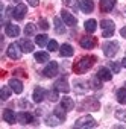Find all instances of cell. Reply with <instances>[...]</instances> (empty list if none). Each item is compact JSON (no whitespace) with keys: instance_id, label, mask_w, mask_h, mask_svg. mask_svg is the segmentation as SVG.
<instances>
[{"instance_id":"f1b7e54d","label":"cell","mask_w":126,"mask_h":129,"mask_svg":"<svg viewBox=\"0 0 126 129\" xmlns=\"http://www.w3.org/2000/svg\"><path fill=\"white\" fill-rule=\"evenodd\" d=\"M35 43H37L40 47H44V46L49 44V37L44 35V34H43V35H37V37H35Z\"/></svg>"},{"instance_id":"d6986e66","label":"cell","mask_w":126,"mask_h":129,"mask_svg":"<svg viewBox=\"0 0 126 129\" xmlns=\"http://www.w3.org/2000/svg\"><path fill=\"white\" fill-rule=\"evenodd\" d=\"M18 46L21 47V50H23L24 53H30V52L34 50V44H32V41H29L27 38H21V40L18 41Z\"/></svg>"},{"instance_id":"4316f807","label":"cell","mask_w":126,"mask_h":129,"mask_svg":"<svg viewBox=\"0 0 126 129\" xmlns=\"http://www.w3.org/2000/svg\"><path fill=\"white\" fill-rule=\"evenodd\" d=\"M115 97H117V102H118V103L126 105V88H120V90H117Z\"/></svg>"},{"instance_id":"603a6c76","label":"cell","mask_w":126,"mask_h":129,"mask_svg":"<svg viewBox=\"0 0 126 129\" xmlns=\"http://www.w3.org/2000/svg\"><path fill=\"white\" fill-rule=\"evenodd\" d=\"M61 106L64 108L66 111H72V109L75 108V102H73L72 97L66 96V97H62V99H61Z\"/></svg>"},{"instance_id":"8d00e7d4","label":"cell","mask_w":126,"mask_h":129,"mask_svg":"<svg viewBox=\"0 0 126 129\" xmlns=\"http://www.w3.org/2000/svg\"><path fill=\"white\" fill-rule=\"evenodd\" d=\"M47 47H49V50H50V52H55V50H58V49H59V44H58L55 40H52V41H49Z\"/></svg>"},{"instance_id":"e575fe53","label":"cell","mask_w":126,"mask_h":129,"mask_svg":"<svg viewBox=\"0 0 126 129\" xmlns=\"http://www.w3.org/2000/svg\"><path fill=\"white\" fill-rule=\"evenodd\" d=\"M115 118L120 121H126V109H117L115 111Z\"/></svg>"},{"instance_id":"4dcf8cb0","label":"cell","mask_w":126,"mask_h":129,"mask_svg":"<svg viewBox=\"0 0 126 129\" xmlns=\"http://www.w3.org/2000/svg\"><path fill=\"white\" fill-rule=\"evenodd\" d=\"M35 32H37V26H35L34 23H27L26 27H24V35L30 37V35H34Z\"/></svg>"},{"instance_id":"5bb4252c","label":"cell","mask_w":126,"mask_h":129,"mask_svg":"<svg viewBox=\"0 0 126 129\" xmlns=\"http://www.w3.org/2000/svg\"><path fill=\"white\" fill-rule=\"evenodd\" d=\"M82 106H84L85 109H88V111H97V109L100 108V103H99L97 99L90 97V99H87V100L82 103Z\"/></svg>"},{"instance_id":"44dd1931","label":"cell","mask_w":126,"mask_h":129,"mask_svg":"<svg viewBox=\"0 0 126 129\" xmlns=\"http://www.w3.org/2000/svg\"><path fill=\"white\" fill-rule=\"evenodd\" d=\"M115 6V0H100V11L102 12H109Z\"/></svg>"},{"instance_id":"ba28073f","label":"cell","mask_w":126,"mask_h":129,"mask_svg":"<svg viewBox=\"0 0 126 129\" xmlns=\"http://www.w3.org/2000/svg\"><path fill=\"white\" fill-rule=\"evenodd\" d=\"M79 44H81V47H82V49H87V50H90V49H94V47H96V44H97V40H96L94 37L85 35V37H82V38L79 40Z\"/></svg>"},{"instance_id":"ffe728a7","label":"cell","mask_w":126,"mask_h":129,"mask_svg":"<svg viewBox=\"0 0 126 129\" xmlns=\"http://www.w3.org/2000/svg\"><path fill=\"white\" fill-rule=\"evenodd\" d=\"M2 118H3L6 123L14 124V123H15V120H17V115H15V114H14V111H11V109H3Z\"/></svg>"},{"instance_id":"b9f144b4","label":"cell","mask_w":126,"mask_h":129,"mask_svg":"<svg viewBox=\"0 0 126 129\" xmlns=\"http://www.w3.org/2000/svg\"><path fill=\"white\" fill-rule=\"evenodd\" d=\"M120 35H121L123 38H126V26H124V27H123V29L120 30Z\"/></svg>"},{"instance_id":"cb8c5ba5","label":"cell","mask_w":126,"mask_h":129,"mask_svg":"<svg viewBox=\"0 0 126 129\" xmlns=\"http://www.w3.org/2000/svg\"><path fill=\"white\" fill-rule=\"evenodd\" d=\"M61 121H62V120H61L56 114H52V115H47V117H46V124H47V126H53V127H55V126H58Z\"/></svg>"},{"instance_id":"3957f363","label":"cell","mask_w":126,"mask_h":129,"mask_svg":"<svg viewBox=\"0 0 126 129\" xmlns=\"http://www.w3.org/2000/svg\"><path fill=\"white\" fill-rule=\"evenodd\" d=\"M102 49H103V55H105V56L112 58V56L117 55V52H118V49H120V44H118L117 41H106V43L102 46Z\"/></svg>"},{"instance_id":"d590c367","label":"cell","mask_w":126,"mask_h":129,"mask_svg":"<svg viewBox=\"0 0 126 129\" xmlns=\"http://www.w3.org/2000/svg\"><path fill=\"white\" fill-rule=\"evenodd\" d=\"M108 67L112 70V73H118V72H120V64H118V62H109Z\"/></svg>"},{"instance_id":"9a60e30c","label":"cell","mask_w":126,"mask_h":129,"mask_svg":"<svg viewBox=\"0 0 126 129\" xmlns=\"http://www.w3.org/2000/svg\"><path fill=\"white\" fill-rule=\"evenodd\" d=\"M79 8H81L82 12L90 14V12L94 11V2H93V0H81V2H79Z\"/></svg>"},{"instance_id":"74e56055","label":"cell","mask_w":126,"mask_h":129,"mask_svg":"<svg viewBox=\"0 0 126 129\" xmlns=\"http://www.w3.org/2000/svg\"><path fill=\"white\" fill-rule=\"evenodd\" d=\"M38 26H40L43 30H47V29H49V21H47V20H44V18H41V20H40V23H38Z\"/></svg>"},{"instance_id":"5b68a950","label":"cell","mask_w":126,"mask_h":129,"mask_svg":"<svg viewBox=\"0 0 126 129\" xmlns=\"http://www.w3.org/2000/svg\"><path fill=\"white\" fill-rule=\"evenodd\" d=\"M6 53H8V56H9L11 59L17 61V59H20V58H21L23 50H21V47L18 46V43H12V44H9V46H8Z\"/></svg>"},{"instance_id":"7a4b0ae2","label":"cell","mask_w":126,"mask_h":129,"mask_svg":"<svg viewBox=\"0 0 126 129\" xmlns=\"http://www.w3.org/2000/svg\"><path fill=\"white\" fill-rule=\"evenodd\" d=\"M96 126H97V123H96V120L91 115L79 117L75 121V127H78V129H88V127H96Z\"/></svg>"},{"instance_id":"1f68e13d","label":"cell","mask_w":126,"mask_h":129,"mask_svg":"<svg viewBox=\"0 0 126 129\" xmlns=\"http://www.w3.org/2000/svg\"><path fill=\"white\" fill-rule=\"evenodd\" d=\"M53 114H56L62 121H64V120H66V117H67V115H66V109L62 108V106H56V108L53 109Z\"/></svg>"},{"instance_id":"6da1fadb","label":"cell","mask_w":126,"mask_h":129,"mask_svg":"<svg viewBox=\"0 0 126 129\" xmlns=\"http://www.w3.org/2000/svg\"><path fill=\"white\" fill-rule=\"evenodd\" d=\"M97 61V58L94 55H87V56H82L78 62H75V66H73V70L79 75L88 72L93 66H94V62Z\"/></svg>"},{"instance_id":"e0dca14e","label":"cell","mask_w":126,"mask_h":129,"mask_svg":"<svg viewBox=\"0 0 126 129\" xmlns=\"http://www.w3.org/2000/svg\"><path fill=\"white\" fill-rule=\"evenodd\" d=\"M8 85L12 88V91H14L15 94H21V93H23V84H21V81H18V79L12 78V79H9Z\"/></svg>"},{"instance_id":"f35d334b","label":"cell","mask_w":126,"mask_h":129,"mask_svg":"<svg viewBox=\"0 0 126 129\" xmlns=\"http://www.w3.org/2000/svg\"><path fill=\"white\" fill-rule=\"evenodd\" d=\"M64 5H67V6H76V0H64Z\"/></svg>"},{"instance_id":"f546056e","label":"cell","mask_w":126,"mask_h":129,"mask_svg":"<svg viewBox=\"0 0 126 129\" xmlns=\"http://www.w3.org/2000/svg\"><path fill=\"white\" fill-rule=\"evenodd\" d=\"M35 61L37 62H49V53L47 52H37L35 53Z\"/></svg>"},{"instance_id":"277c9868","label":"cell","mask_w":126,"mask_h":129,"mask_svg":"<svg viewBox=\"0 0 126 129\" xmlns=\"http://www.w3.org/2000/svg\"><path fill=\"white\" fill-rule=\"evenodd\" d=\"M100 27H102V35L103 38H109L114 35L115 32V24L112 20H102L100 21Z\"/></svg>"},{"instance_id":"ab89813d","label":"cell","mask_w":126,"mask_h":129,"mask_svg":"<svg viewBox=\"0 0 126 129\" xmlns=\"http://www.w3.org/2000/svg\"><path fill=\"white\" fill-rule=\"evenodd\" d=\"M14 73H18V75H20V76H24V78H26V76H27V75H26V72H24V70H21V69H17V70H15V72H14Z\"/></svg>"},{"instance_id":"d4e9b609","label":"cell","mask_w":126,"mask_h":129,"mask_svg":"<svg viewBox=\"0 0 126 129\" xmlns=\"http://www.w3.org/2000/svg\"><path fill=\"white\" fill-rule=\"evenodd\" d=\"M96 29H97V21H96L94 18H90V20L85 21V30H87L88 34L96 32Z\"/></svg>"},{"instance_id":"83f0119b","label":"cell","mask_w":126,"mask_h":129,"mask_svg":"<svg viewBox=\"0 0 126 129\" xmlns=\"http://www.w3.org/2000/svg\"><path fill=\"white\" fill-rule=\"evenodd\" d=\"M53 23H55V32L56 34H64L66 32V27H64V24H62V21H61L59 17H55Z\"/></svg>"},{"instance_id":"7c38bea8","label":"cell","mask_w":126,"mask_h":129,"mask_svg":"<svg viewBox=\"0 0 126 129\" xmlns=\"http://www.w3.org/2000/svg\"><path fill=\"white\" fill-rule=\"evenodd\" d=\"M53 87H55V90H58L59 93H69V91H70V85H69V82H67L66 78L58 79Z\"/></svg>"},{"instance_id":"8992f818","label":"cell","mask_w":126,"mask_h":129,"mask_svg":"<svg viewBox=\"0 0 126 129\" xmlns=\"http://www.w3.org/2000/svg\"><path fill=\"white\" fill-rule=\"evenodd\" d=\"M58 72H59V66H58V62H55V61H49V64L46 66V69L43 70V75L46 76V78H55L56 75H58Z\"/></svg>"},{"instance_id":"30bf717a","label":"cell","mask_w":126,"mask_h":129,"mask_svg":"<svg viewBox=\"0 0 126 129\" xmlns=\"http://www.w3.org/2000/svg\"><path fill=\"white\" fill-rule=\"evenodd\" d=\"M46 97H47V91H46L43 87H37V88L34 90L32 99H34V102H35V103H41Z\"/></svg>"},{"instance_id":"ac0fdd59","label":"cell","mask_w":126,"mask_h":129,"mask_svg":"<svg viewBox=\"0 0 126 129\" xmlns=\"http://www.w3.org/2000/svg\"><path fill=\"white\" fill-rule=\"evenodd\" d=\"M96 75H97L102 81H106V82L112 79V73H111V70H109L108 67H100V69L97 70V73H96Z\"/></svg>"},{"instance_id":"7bdbcfd3","label":"cell","mask_w":126,"mask_h":129,"mask_svg":"<svg viewBox=\"0 0 126 129\" xmlns=\"http://www.w3.org/2000/svg\"><path fill=\"white\" fill-rule=\"evenodd\" d=\"M121 66H123V67H126V58H124V59L121 61Z\"/></svg>"},{"instance_id":"9c48e42d","label":"cell","mask_w":126,"mask_h":129,"mask_svg":"<svg viewBox=\"0 0 126 129\" xmlns=\"http://www.w3.org/2000/svg\"><path fill=\"white\" fill-rule=\"evenodd\" d=\"M61 18H62V21H64L66 26H70V27H75L76 23H78V20L69 11H61Z\"/></svg>"},{"instance_id":"52a82bcc","label":"cell","mask_w":126,"mask_h":129,"mask_svg":"<svg viewBox=\"0 0 126 129\" xmlns=\"http://www.w3.org/2000/svg\"><path fill=\"white\" fill-rule=\"evenodd\" d=\"M26 14H27V6H26L24 3H18V5L14 8V11H12V17H14L17 21H21V20L26 17Z\"/></svg>"},{"instance_id":"60d3db41","label":"cell","mask_w":126,"mask_h":129,"mask_svg":"<svg viewBox=\"0 0 126 129\" xmlns=\"http://www.w3.org/2000/svg\"><path fill=\"white\" fill-rule=\"evenodd\" d=\"M27 2H29V5H30V6H38L40 0H27Z\"/></svg>"},{"instance_id":"8fae6325","label":"cell","mask_w":126,"mask_h":129,"mask_svg":"<svg viewBox=\"0 0 126 129\" xmlns=\"http://www.w3.org/2000/svg\"><path fill=\"white\" fill-rule=\"evenodd\" d=\"M5 34L11 38H15L20 35V27L17 24H12V23H6L5 24Z\"/></svg>"},{"instance_id":"836d02e7","label":"cell","mask_w":126,"mask_h":129,"mask_svg":"<svg viewBox=\"0 0 126 129\" xmlns=\"http://www.w3.org/2000/svg\"><path fill=\"white\" fill-rule=\"evenodd\" d=\"M11 93H12V88H11L9 85H8V87H3V88H2V100H6V99H9Z\"/></svg>"},{"instance_id":"484cf974","label":"cell","mask_w":126,"mask_h":129,"mask_svg":"<svg viewBox=\"0 0 126 129\" xmlns=\"http://www.w3.org/2000/svg\"><path fill=\"white\" fill-rule=\"evenodd\" d=\"M88 84H90V87H91L93 90H100V88H102V79H100L97 75H94V76L90 79Z\"/></svg>"},{"instance_id":"7402d4cb","label":"cell","mask_w":126,"mask_h":129,"mask_svg":"<svg viewBox=\"0 0 126 129\" xmlns=\"http://www.w3.org/2000/svg\"><path fill=\"white\" fill-rule=\"evenodd\" d=\"M59 52H61V56H64V58H70V56H73V53H75L73 47H72L70 44H67V43L61 46Z\"/></svg>"},{"instance_id":"d6a6232c","label":"cell","mask_w":126,"mask_h":129,"mask_svg":"<svg viewBox=\"0 0 126 129\" xmlns=\"http://www.w3.org/2000/svg\"><path fill=\"white\" fill-rule=\"evenodd\" d=\"M58 93H59V91H58V90H55V88H53V90H50V91H47V99H49L50 102H56V100L59 99V97H58Z\"/></svg>"},{"instance_id":"2e32d148","label":"cell","mask_w":126,"mask_h":129,"mask_svg":"<svg viewBox=\"0 0 126 129\" xmlns=\"http://www.w3.org/2000/svg\"><path fill=\"white\" fill-rule=\"evenodd\" d=\"M17 121L20 124H29V123H34V117H32V114L23 111V112H18L17 114Z\"/></svg>"},{"instance_id":"4fadbf2b","label":"cell","mask_w":126,"mask_h":129,"mask_svg":"<svg viewBox=\"0 0 126 129\" xmlns=\"http://www.w3.org/2000/svg\"><path fill=\"white\" fill-rule=\"evenodd\" d=\"M88 82H85V81H82V79H76L75 82H73V87H75V91L76 93H79V94H84V93H87L88 91Z\"/></svg>"}]
</instances>
